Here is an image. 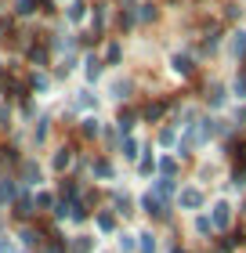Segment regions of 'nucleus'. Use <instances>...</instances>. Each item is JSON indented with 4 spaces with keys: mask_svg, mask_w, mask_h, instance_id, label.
<instances>
[{
    "mask_svg": "<svg viewBox=\"0 0 246 253\" xmlns=\"http://www.w3.org/2000/svg\"><path fill=\"white\" fill-rule=\"evenodd\" d=\"M29 62L33 65H44V62H48V47H29Z\"/></svg>",
    "mask_w": 246,
    "mask_h": 253,
    "instance_id": "obj_13",
    "label": "nucleus"
},
{
    "mask_svg": "<svg viewBox=\"0 0 246 253\" xmlns=\"http://www.w3.org/2000/svg\"><path fill=\"white\" fill-rule=\"evenodd\" d=\"M15 195V181H0V203H7Z\"/></svg>",
    "mask_w": 246,
    "mask_h": 253,
    "instance_id": "obj_20",
    "label": "nucleus"
},
{
    "mask_svg": "<svg viewBox=\"0 0 246 253\" xmlns=\"http://www.w3.org/2000/svg\"><path fill=\"white\" fill-rule=\"evenodd\" d=\"M225 101V94H221V87H210V105H221Z\"/></svg>",
    "mask_w": 246,
    "mask_h": 253,
    "instance_id": "obj_30",
    "label": "nucleus"
},
{
    "mask_svg": "<svg viewBox=\"0 0 246 253\" xmlns=\"http://www.w3.org/2000/svg\"><path fill=\"white\" fill-rule=\"evenodd\" d=\"M123 156L127 159H138V141H134V137H123Z\"/></svg>",
    "mask_w": 246,
    "mask_h": 253,
    "instance_id": "obj_16",
    "label": "nucleus"
},
{
    "mask_svg": "<svg viewBox=\"0 0 246 253\" xmlns=\"http://www.w3.org/2000/svg\"><path fill=\"white\" fill-rule=\"evenodd\" d=\"M170 65H174V73H181V76H189L192 69H196L189 54H174V62H170Z\"/></svg>",
    "mask_w": 246,
    "mask_h": 253,
    "instance_id": "obj_5",
    "label": "nucleus"
},
{
    "mask_svg": "<svg viewBox=\"0 0 246 253\" xmlns=\"http://www.w3.org/2000/svg\"><path fill=\"white\" fill-rule=\"evenodd\" d=\"M239 159H243V170H246V145H243V156H239Z\"/></svg>",
    "mask_w": 246,
    "mask_h": 253,
    "instance_id": "obj_40",
    "label": "nucleus"
},
{
    "mask_svg": "<svg viewBox=\"0 0 246 253\" xmlns=\"http://www.w3.org/2000/svg\"><path fill=\"white\" fill-rule=\"evenodd\" d=\"M142 18H145V22H148V18H156V7L145 4V7H142Z\"/></svg>",
    "mask_w": 246,
    "mask_h": 253,
    "instance_id": "obj_37",
    "label": "nucleus"
},
{
    "mask_svg": "<svg viewBox=\"0 0 246 253\" xmlns=\"http://www.w3.org/2000/svg\"><path fill=\"white\" fill-rule=\"evenodd\" d=\"M236 51H246V33H239V37H236Z\"/></svg>",
    "mask_w": 246,
    "mask_h": 253,
    "instance_id": "obj_38",
    "label": "nucleus"
},
{
    "mask_svg": "<svg viewBox=\"0 0 246 253\" xmlns=\"http://www.w3.org/2000/svg\"><path fill=\"white\" fill-rule=\"evenodd\" d=\"M170 253H185V250H178V246H174V250H170Z\"/></svg>",
    "mask_w": 246,
    "mask_h": 253,
    "instance_id": "obj_41",
    "label": "nucleus"
},
{
    "mask_svg": "<svg viewBox=\"0 0 246 253\" xmlns=\"http://www.w3.org/2000/svg\"><path fill=\"white\" fill-rule=\"evenodd\" d=\"M69 163H73V152H69V148H62V152L54 156V170H65Z\"/></svg>",
    "mask_w": 246,
    "mask_h": 253,
    "instance_id": "obj_12",
    "label": "nucleus"
},
{
    "mask_svg": "<svg viewBox=\"0 0 246 253\" xmlns=\"http://www.w3.org/2000/svg\"><path fill=\"white\" fill-rule=\"evenodd\" d=\"M134 112L131 109H120V120H116V126H120V134H131V126H134Z\"/></svg>",
    "mask_w": 246,
    "mask_h": 253,
    "instance_id": "obj_6",
    "label": "nucleus"
},
{
    "mask_svg": "<svg viewBox=\"0 0 246 253\" xmlns=\"http://www.w3.org/2000/svg\"><path fill=\"white\" fill-rule=\"evenodd\" d=\"M236 94H246V73L236 76Z\"/></svg>",
    "mask_w": 246,
    "mask_h": 253,
    "instance_id": "obj_34",
    "label": "nucleus"
},
{
    "mask_svg": "<svg viewBox=\"0 0 246 253\" xmlns=\"http://www.w3.org/2000/svg\"><path fill=\"white\" fill-rule=\"evenodd\" d=\"M138 170H142V174H152V170H156V159H152V156H145V159H142V167H138Z\"/></svg>",
    "mask_w": 246,
    "mask_h": 253,
    "instance_id": "obj_29",
    "label": "nucleus"
},
{
    "mask_svg": "<svg viewBox=\"0 0 246 253\" xmlns=\"http://www.w3.org/2000/svg\"><path fill=\"white\" fill-rule=\"evenodd\" d=\"M95 174H98V177H112V163H109V159H98V163H95Z\"/></svg>",
    "mask_w": 246,
    "mask_h": 253,
    "instance_id": "obj_17",
    "label": "nucleus"
},
{
    "mask_svg": "<svg viewBox=\"0 0 246 253\" xmlns=\"http://www.w3.org/2000/svg\"><path fill=\"white\" fill-rule=\"evenodd\" d=\"M163 109H167V105H163V101H148L142 116H145V120H159V116H163Z\"/></svg>",
    "mask_w": 246,
    "mask_h": 253,
    "instance_id": "obj_8",
    "label": "nucleus"
},
{
    "mask_svg": "<svg viewBox=\"0 0 246 253\" xmlns=\"http://www.w3.org/2000/svg\"><path fill=\"white\" fill-rule=\"evenodd\" d=\"M22 181H26V185H37V181H40V167L33 163V159L22 163Z\"/></svg>",
    "mask_w": 246,
    "mask_h": 253,
    "instance_id": "obj_4",
    "label": "nucleus"
},
{
    "mask_svg": "<svg viewBox=\"0 0 246 253\" xmlns=\"http://www.w3.org/2000/svg\"><path fill=\"white\" fill-rule=\"evenodd\" d=\"M29 84H33V90H44V87H48V76H37V73H33Z\"/></svg>",
    "mask_w": 246,
    "mask_h": 253,
    "instance_id": "obj_28",
    "label": "nucleus"
},
{
    "mask_svg": "<svg viewBox=\"0 0 246 253\" xmlns=\"http://www.w3.org/2000/svg\"><path fill=\"white\" fill-rule=\"evenodd\" d=\"M159 170H163V177H174V170H178V159H163Z\"/></svg>",
    "mask_w": 246,
    "mask_h": 253,
    "instance_id": "obj_23",
    "label": "nucleus"
},
{
    "mask_svg": "<svg viewBox=\"0 0 246 253\" xmlns=\"http://www.w3.org/2000/svg\"><path fill=\"white\" fill-rule=\"evenodd\" d=\"M84 65H87V80H91V84H95V80H98V76H101V62H98V58H95V54H91V58H87V62H84Z\"/></svg>",
    "mask_w": 246,
    "mask_h": 253,
    "instance_id": "obj_9",
    "label": "nucleus"
},
{
    "mask_svg": "<svg viewBox=\"0 0 246 253\" xmlns=\"http://www.w3.org/2000/svg\"><path fill=\"white\" fill-rule=\"evenodd\" d=\"M142 253H156V239H152L148 232L142 235Z\"/></svg>",
    "mask_w": 246,
    "mask_h": 253,
    "instance_id": "obj_25",
    "label": "nucleus"
},
{
    "mask_svg": "<svg viewBox=\"0 0 246 253\" xmlns=\"http://www.w3.org/2000/svg\"><path fill=\"white\" fill-rule=\"evenodd\" d=\"M91 246H95V239H87V235H80L76 243H73V253H91Z\"/></svg>",
    "mask_w": 246,
    "mask_h": 253,
    "instance_id": "obj_14",
    "label": "nucleus"
},
{
    "mask_svg": "<svg viewBox=\"0 0 246 253\" xmlns=\"http://www.w3.org/2000/svg\"><path fill=\"white\" fill-rule=\"evenodd\" d=\"M196 228H199L203 235H210V232H214V221H210V217H199V221H196Z\"/></svg>",
    "mask_w": 246,
    "mask_h": 253,
    "instance_id": "obj_26",
    "label": "nucleus"
},
{
    "mask_svg": "<svg viewBox=\"0 0 246 253\" xmlns=\"http://www.w3.org/2000/svg\"><path fill=\"white\" fill-rule=\"evenodd\" d=\"M178 203L185 206V210H196V206H203V192H199V188H181Z\"/></svg>",
    "mask_w": 246,
    "mask_h": 253,
    "instance_id": "obj_2",
    "label": "nucleus"
},
{
    "mask_svg": "<svg viewBox=\"0 0 246 253\" xmlns=\"http://www.w3.org/2000/svg\"><path fill=\"white\" fill-rule=\"evenodd\" d=\"M84 134H87V137H98V134H101V126H98V120H95V116L84 120Z\"/></svg>",
    "mask_w": 246,
    "mask_h": 253,
    "instance_id": "obj_19",
    "label": "nucleus"
},
{
    "mask_svg": "<svg viewBox=\"0 0 246 253\" xmlns=\"http://www.w3.org/2000/svg\"><path fill=\"white\" fill-rule=\"evenodd\" d=\"M18 217H29L33 213V199H29V195H22V199H18V210H15Z\"/></svg>",
    "mask_w": 246,
    "mask_h": 253,
    "instance_id": "obj_18",
    "label": "nucleus"
},
{
    "mask_svg": "<svg viewBox=\"0 0 246 253\" xmlns=\"http://www.w3.org/2000/svg\"><path fill=\"white\" fill-rule=\"evenodd\" d=\"M232 185H236V188L246 185V170H236V174H232Z\"/></svg>",
    "mask_w": 246,
    "mask_h": 253,
    "instance_id": "obj_33",
    "label": "nucleus"
},
{
    "mask_svg": "<svg viewBox=\"0 0 246 253\" xmlns=\"http://www.w3.org/2000/svg\"><path fill=\"white\" fill-rule=\"evenodd\" d=\"M98 228H101V232H112V228H116L112 213H98Z\"/></svg>",
    "mask_w": 246,
    "mask_h": 253,
    "instance_id": "obj_22",
    "label": "nucleus"
},
{
    "mask_svg": "<svg viewBox=\"0 0 246 253\" xmlns=\"http://www.w3.org/2000/svg\"><path fill=\"white\" fill-rule=\"evenodd\" d=\"M37 206H44V210H48V206H54V199H51L48 192H40V195H37Z\"/></svg>",
    "mask_w": 246,
    "mask_h": 253,
    "instance_id": "obj_32",
    "label": "nucleus"
},
{
    "mask_svg": "<svg viewBox=\"0 0 246 253\" xmlns=\"http://www.w3.org/2000/svg\"><path fill=\"white\" fill-rule=\"evenodd\" d=\"M131 26H134V4L127 0L123 11H120V29H131Z\"/></svg>",
    "mask_w": 246,
    "mask_h": 253,
    "instance_id": "obj_7",
    "label": "nucleus"
},
{
    "mask_svg": "<svg viewBox=\"0 0 246 253\" xmlns=\"http://www.w3.org/2000/svg\"><path fill=\"white\" fill-rule=\"evenodd\" d=\"M120 43H109V51H105V62H109V65H116V62H120Z\"/></svg>",
    "mask_w": 246,
    "mask_h": 253,
    "instance_id": "obj_21",
    "label": "nucleus"
},
{
    "mask_svg": "<svg viewBox=\"0 0 246 253\" xmlns=\"http://www.w3.org/2000/svg\"><path fill=\"white\" fill-rule=\"evenodd\" d=\"M232 224V206L228 203H217L214 206V228H228Z\"/></svg>",
    "mask_w": 246,
    "mask_h": 253,
    "instance_id": "obj_3",
    "label": "nucleus"
},
{
    "mask_svg": "<svg viewBox=\"0 0 246 253\" xmlns=\"http://www.w3.org/2000/svg\"><path fill=\"white\" fill-rule=\"evenodd\" d=\"M142 210H145V213H152V217H167V213H170V210H167V203H163L159 195H152V192L142 199Z\"/></svg>",
    "mask_w": 246,
    "mask_h": 253,
    "instance_id": "obj_1",
    "label": "nucleus"
},
{
    "mask_svg": "<svg viewBox=\"0 0 246 253\" xmlns=\"http://www.w3.org/2000/svg\"><path fill=\"white\" fill-rule=\"evenodd\" d=\"M170 192H174V177H159L156 181V195H159V199H167Z\"/></svg>",
    "mask_w": 246,
    "mask_h": 253,
    "instance_id": "obj_10",
    "label": "nucleus"
},
{
    "mask_svg": "<svg viewBox=\"0 0 246 253\" xmlns=\"http://www.w3.org/2000/svg\"><path fill=\"white\" fill-rule=\"evenodd\" d=\"M84 15H87V4H84V0H76V4H69V22H80Z\"/></svg>",
    "mask_w": 246,
    "mask_h": 253,
    "instance_id": "obj_11",
    "label": "nucleus"
},
{
    "mask_svg": "<svg viewBox=\"0 0 246 253\" xmlns=\"http://www.w3.org/2000/svg\"><path fill=\"white\" fill-rule=\"evenodd\" d=\"M159 141H163V145H174V126H167V130L159 134Z\"/></svg>",
    "mask_w": 246,
    "mask_h": 253,
    "instance_id": "obj_35",
    "label": "nucleus"
},
{
    "mask_svg": "<svg viewBox=\"0 0 246 253\" xmlns=\"http://www.w3.org/2000/svg\"><path fill=\"white\" fill-rule=\"evenodd\" d=\"M37 11V0H18V15H33Z\"/></svg>",
    "mask_w": 246,
    "mask_h": 253,
    "instance_id": "obj_24",
    "label": "nucleus"
},
{
    "mask_svg": "<svg viewBox=\"0 0 246 253\" xmlns=\"http://www.w3.org/2000/svg\"><path fill=\"white\" fill-rule=\"evenodd\" d=\"M131 94V84H127V80H116L112 84V98H127Z\"/></svg>",
    "mask_w": 246,
    "mask_h": 253,
    "instance_id": "obj_15",
    "label": "nucleus"
},
{
    "mask_svg": "<svg viewBox=\"0 0 246 253\" xmlns=\"http://www.w3.org/2000/svg\"><path fill=\"white\" fill-rule=\"evenodd\" d=\"M62 195H69V199H76V185H73V181H62Z\"/></svg>",
    "mask_w": 246,
    "mask_h": 253,
    "instance_id": "obj_31",
    "label": "nucleus"
},
{
    "mask_svg": "<svg viewBox=\"0 0 246 253\" xmlns=\"http://www.w3.org/2000/svg\"><path fill=\"white\" fill-rule=\"evenodd\" d=\"M37 11H51V0H37Z\"/></svg>",
    "mask_w": 246,
    "mask_h": 253,
    "instance_id": "obj_39",
    "label": "nucleus"
},
{
    "mask_svg": "<svg viewBox=\"0 0 246 253\" xmlns=\"http://www.w3.org/2000/svg\"><path fill=\"white\" fill-rule=\"evenodd\" d=\"M120 246H123L127 253H131V250H134V239H131V235H120Z\"/></svg>",
    "mask_w": 246,
    "mask_h": 253,
    "instance_id": "obj_36",
    "label": "nucleus"
},
{
    "mask_svg": "<svg viewBox=\"0 0 246 253\" xmlns=\"http://www.w3.org/2000/svg\"><path fill=\"white\" fill-rule=\"evenodd\" d=\"M22 243H26V246L40 243V232H33V228H26V232H22Z\"/></svg>",
    "mask_w": 246,
    "mask_h": 253,
    "instance_id": "obj_27",
    "label": "nucleus"
}]
</instances>
